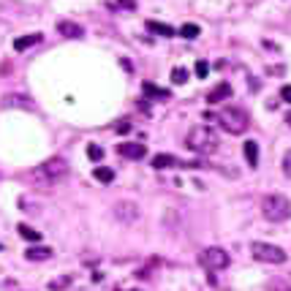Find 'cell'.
Here are the masks:
<instances>
[{"mask_svg": "<svg viewBox=\"0 0 291 291\" xmlns=\"http://www.w3.org/2000/svg\"><path fill=\"white\" fill-rule=\"evenodd\" d=\"M185 147L194 150V153H199V155H210V153L218 150V133H215L210 125H196V128L188 131Z\"/></svg>", "mask_w": 291, "mask_h": 291, "instance_id": "6da1fadb", "label": "cell"}, {"mask_svg": "<svg viewBox=\"0 0 291 291\" xmlns=\"http://www.w3.org/2000/svg\"><path fill=\"white\" fill-rule=\"evenodd\" d=\"M65 177H68V163L63 158H49L38 169H33V180L41 182V185H55V182H63Z\"/></svg>", "mask_w": 291, "mask_h": 291, "instance_id": "7a4b0ae2", "label": "cell"}, {"mask_svg": "<svg viewBox=\"0 0 291 291\" xmlns=\"http://www.w3.org/2000/svg\"><path fill=\"white\" fill-rule=\"evenodd\" d=\"M261 212L267 221L272 223H283L291 218V201L283 194H270L261 199Z\"/></svg>", "mask_w": 291, "mask_h": 291, "instance_id": "3957f363", "label": "cell"}, {"mask_svg": "<svg viewBox=\"0 0 291 291\" xmlns=\"http://www.w3.org/2000/svg\"><path fill=\"white\" fill-rule=\"evenodd\" d=\"M215 120L223 125V131H229V133H245L248 131V125H250L248 112L240 109V106H226Z\"/></svg>", "mask_w": 291, "mask_h": 291, "instance_id": "277c9868", "label": "cell"}, {"mask_svg": "<svg viewBox=\"0 0 291 291\" xmlns=\"http://www.w3.org/2000/svg\"><path fill=\"white\" fill-rule=\"evenodd\" d=\"M250 253L256 261H264V264H283L286 261V250L277 248V245H270V242H253L250 245Z\"/></svg>", "mask_w": 291, "mask_h": 291, "instance_id": "5b68a950", "label": "cell"}, {"mask_svg": "<svg viewBox=\"0 0 291 291\" xmlns=\"http://www.w3.org/2000/svg\"><path fill=\"white\" fill-rule=\"evenodd\" d=\"M199 261L204 264L210 272H218V270H226V267H229V253L223 248H207V250H201Z\"/></svg>", "mask_w": 291, "mask_h": 291, "instance_id": "8992f818", "label": "cell"}, {"mask_svg": "<svg viewBox=\"0 0 291 291\" xmlns=\"http://www.w3.org/2000/svg\"><path fill=\"white\" fill-rule=\"evenodd\" d=\"M117 153L123 155V158L142 161V158L147 155V147L142 145V142H123V145H117Z\"/></svg>", "mask_w": 291, "mask_h": 291, "instance_id": "52a82bcc", "label": "cell"}, {"mask_svg": "<svg viewBox=\"0 0 291 291\" xmlns=\"http://www.w3.org/2000/svg\"><path fill=\"white\" fill-rule=\"evenodd\" d=\"M223 98H231V84H229V82L215 84L212 90L207 93V101H210V104H221Z\"/></svg>", "mask_w": 291, "mask_h": 291, "instance_id": "ba28073f", "label": "cell"}, {"mask_svg": "<svg viewBox=\"0 0 291 291\" xmlns=\"http://www.w3.org/2000/svg\"><path fill=\"white\" fill-rule=\"evenodd\" d=\"M142 90H145V96L155 98V101H169V98H172V93L163 90V87H158V84H153V82H145L142 84Z\"/></svg>", "mask_w": 291, "mask_h": 291, "instance_id": "9c48e42d", "label": "cell"}, {"mask_svg": "<svg viewBox=\"0 0 291 291\" xmlns=\"http://www.w3.org/2000/svg\"><path fill=\"white\" fill-rule=\"evenodd\" d=\"M153 166L155 169H172V166H185L180 158H174V155H163V153H158V155H153Z\"/></svg>", "mask_w": 291, "mask_h": 291, "instance_id": "30bf717a", "label": "cell"}, {"mask_svg": "<svg viewBox=\"0 0 291 291\" xmlns=\"http://www.w3.org/2000/svg\"><path fill=\"white\" fill-rule=\"evenodd\" d=\"M145 28L150 30V33H155V35H163V38H172V35H177L172 25H163V22H155V19H147Z\"/></svg>", "mask_w": 291, "mask_h": 291, "instance_id": "8fae6325", "label": "cell"}, {"mask_svg": "<svg viewBox=\"0 0 291 291\" xmlns=\"http://www.w3.org/2000/svg\"><path fill=\"white\" fill-rule=\"evenodd\" d=\"M41 41V33H30V35H19L14 41V49L16 52H25V49H30L33 44H38Z\"/></svg>", "mask_w": 291, "mask_h": 291, "instance_id": "7c38bea8", "label": "cell"}, {"mask_svg": "<svg viewBox=\"0 0 291 291\" xmlns=\"http://www.w3.org/2000/svg\"><path fill=\"white\" fill-rule=\"evenodd\" d=\"M25 259L28 261H47V259H52V248H30L25 250Z\"/></svg>", "mask_w": 291, "mask_h": 291, "instance_id": "4fadbf2b", "label": "cell"}, {"mask_svg": "<svg viewBox=\"0 0 291 291\" xmlns=\"http://www.w3.org/2000/svg\"><path fill=\"white\" fill-rule=\"evenodd\" d=\"M57 30H60L65 38H82V28H79V25H74V22H60V25H57Z\"/></svg>", "mask_w": 291, "mask_h": 291, "instance_id": "5bb4252c", "label": "cell"}, {"mask_svg": "<svg viewBox=\"0 0 291 291\" xmlns=\"http://www.w3.org/2000/svg\"><path fill=\"white\" fill-rule=\"evenodd\" d=\"M242 150H245V158H248V163L256 169V166H259V145L253 142V139H250V142H245Z\"/></svg>", "mask_w": 291, "mask_h": 291, "instance_id": "9a60e30c", "label": "cell"}, {"mask_svg": "<svg viewBox=\"0 0 291 291\" xmlns=\"http://www.w3.org/2000/svg\"><path fill=\"white\" fill-rule=\"evenodd\" d=\"M16 229H19V237H25L28 242H38V240H41V234H38V231H35V229H30L28 223H19Z\"/></svg>", "mask_w": 291, "mask_h": 291, "instance_id": "2e32d148", "label": "cell"}, {"mask_svg": "<svg viewBox=\"0 0 291 291\" xmlns=\"http://www.w3.org/2000/svg\"><path fill=\"white\" fill-rule=\"evenodd\" d=\"M93 177H96L98 182H106V185H109V182L114 180V172H112L109 166H98L96 172H93Z\"/></svg>", "mask_w": 291, "mask_h": 291, "instance_id": "e0dca14e", "label": "cell"}, {"mask_svg": "<svg viewBox=\"0 0 291 291\" xmlns=\"http://www.w3.org/2000/svg\"><path fill=\"white\" fill-rule=\"evenodd\" d=\"M199 33H201L199 25H191V22H188V25H182V28H180V33H177V35H182V38H196Z\"/></svg>", "mask_w": 291, "mask_h": 291, "instance_id": "ac0fdd59", "label": "cell"}, {"mask_svg": "<svg viewBox=\"0 0 291 291\" xmlns=\"http://www.w3.org/2000/svg\"><path fill=\"white\" fill-rule=\"evenodd\" d=\"M188 77H191V74H188V68H174V71H172V82H174V84H185Z\"/></svg>", "mask_w": 291, "mask_h": 291, "instance_id": "d6986e66", "label": "cell"}, {"mask_svg": "<svg viewBox=\"0 0 291 291\" xmlns=\"http://www.w3.org/2000/svg\"><path fill=\"white\" fill-rule=\"evenodd\" d=\"M87 158H90V161H101V158H104V150H101L98 145H87Z\"/></svg>", "mask_w": 291, "mask_h": 291, "instance_id": "ffe728a7", "label": "cell"}, {"mask_svg": "<svg viewBox=\"0 0 291 291\" xmlns=\"http://www.w3.org/2000/svg\"><path fill=\"white\" fill-rule=\"evenodd\" d=\"M207 74H210V63L207 60H199V63H196V77L207 79Z\"/></svg>", "mask_w": 291, "mask_h": 291, "instance_id": "44dd1931", "label": "cell"}, {"mask_svg": "<svg viewBox=\"0 0 291 291\" xmlns=\"http://www.w3.org/2000/svg\"><path fill=\"white\" fill-rule=\"evenodd\" d=\"M68 283H71V277L65 275V277H60V280H52V283H49V289H52V291H60V289H65Z\"/></svg>", "mask_w": 291, "mask_h": 291, "instance_id": "7402d4cb", "label": "cell"}, {"mask_svg": "<svg viewBox=\"0 0 291 291\" xmlns=\"http://www.w3.org/2000/svg\"><path fill=\"white\" fill-rule=\"evenodd\" d=\"M283 174H286V177H291V150L283 155Z\"/></svg>", "mask_w": 291, "mask_h": 291, "instance_id": "603a6c76", "label": "cell"}, {"mask_svg": "<svg viewBox=\"0 0 291 291\" xmlns=\"http://www.w3.org/2000/svg\"><path fill=\"white\" fill-rule=\"evenodd\" d=\"M280 98H283L286 104H291V84H283V87H280Z\"/></svg>", "mask_w": 291, "mask_h": 291, "instance_id": "cb8c5ba5", "label": "cell"}, {"mask_svg": "<svg viewBox=\"0 0 291 291\" xmlns=\"http://www.w3.org/2000/svg\"><path fill=\"white\" fill-rule=\"evenodd\" d=\"M114 6L117 8H136V0H117Z\"/></svg>", "mask_w": 291, "mask_h": 291, "instance_id": "d4e9b609", "label": "cell"}, {"mask_svg": "<svg viewBox=\"0 0 291 291\" xmlns=\"http://www.w3.org/2000/svg\"><path fill=\"white\" fill-rule=\"evenodd\" d=\"M114 131H117V133H128V131H131V123H117V125H114Z\"/></svg>", "mask_w": 291, "mask_h": 291, "instance_id": "484cf974", "label": "cell"}, {"mask_svg": "<svg viewBox=\"0 0 291 291\" xmlns=\"http://www.w3.org/2000/svg\"><path fill=\"white\" fill-rule=\"evenodd\" d=\"M286 123H289V128H291V112H289V114H286Z\"/></svg>", "mask_w": 291, "mask_h": 291, "instance_id": "4316f807", "label": "cell"}]
</instances>
